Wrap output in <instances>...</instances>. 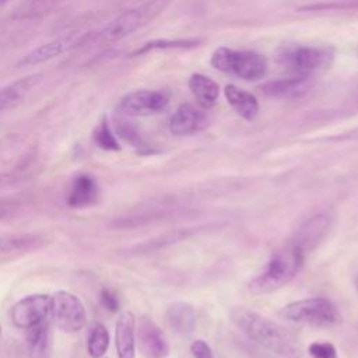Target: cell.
Here are the masks:
<instances>
[{
    "label": "cell",
    "mask_w": 358,
    "mask_h": 358,
    "mask_svg": "<svg viewBox=\"0 0 358 358\" xmlns=\"http://www.w3.org/2000/svg\"><path fill=\"white\" fill-rule=\"evenodd\" d=\"M229 316L234 324L260 347L282 358H302L299 340L281 324L245 306L232 308Z\"/></svg>",
    "instance_id": "obj_1"
},
{
    "label": "cell",
    "mask_w": 358,
    "mask_h": 358,
    "mask_svg": "<svg viewBox=\"0 0 358 358\" xmlns=\"http://www.w3.org/2000/svg\"><path fill=\"white\" fill-rule=\"evenodd\" d=\"M305 253L288 242L273 253L264 268L250 280L249 291L255 295L271 294L287 285L301 270Z\"/></svg>",
    "instance_id": "obj_2"
},
{
    "label": "cell",
    "mask_w": 358,
    "mask_h": 358,
    "mask_svg": "<svg viewBox=\"0 0 358 358\" xmlns=\"http://www.w3.org/2000/svg\"><path fill=\"white\" fill-rule=\"evenodd\" d=\"M168 1L169 0H148L123 11L101 28L92 31L91 43H113L131 35L158 17L165 10Z\"/></svg>",
    "instance_id": "obj_3"
},
{
    "label": "cell",
    "mask_w": 358,
    "mask_h": 358,
    "mask_svg": "<svg viewBox=\"0 0 358 358\" xmlns=\"http://www.w3.org/2000/svg\"><path fill=\"white\" fill-rule=\"evenodd\" d=\"M280 315L288 322L312 327H333L343 320L336 303L322 296L289 302L280 310Z\"/></svg>",
    "instance_id": "obj_4"
},
{
    "label": "cell",
    "mask_w": 358,
    "mask_h": 358,
    "mask_svg": "<svg viewBox=\"0 0 358 358\" xmlns=\"http://www.w3.org/2000/svg\"><path fill=\"white\" fill-rule=\"evenodd\" d=\"M211 66L218 71L235 76L246 81H256L266 76V59L252 50H236L227 46L217 48L210 60Z\"/></svg>",
    "instance_id": "obj_5"
},
{
    "label": "cell",
    "mask_w": 358,
    "mask_h": 358,
    "mask_svg": "<svg viewBox=\"0 0 358 358\" xmlns=\"http://www.w3.org/2000/svg\"><path fill=\"white\" fill-rule=\"evenodd\" d=\"M331 59L333 50L330 48L310 45H289L278 55V62L285 71L301 78H310L320 73L331 63Z\"/></svg>",
    "instance_id": "obj_6"
},
{
    "label": "cell",
    "mask_w": 358,
    "mask_h": 358,
    "mask_svg": "<svg viewBox=\"0 0 358 358\" xmlns=\"http://www.w3.org/2000/svg\"><path fill=\"white\" fill-rule=\"evenodd\" d=\"M56 327L64 333H77L87 323V312L81 299L69 292L57 291L50 296V312Z\"/></svg>",
    "instance_id": "obj_7"
},
{
    "label": "cell",
    "mask_w": 358,
    "mask_h": 358,
    "mask_svg": "<svg viewBox=\"0 0 358 358\" xmlns=\"http://www.w3.org/2000/svg\"><path fill=\"white\" fill-rule=\"evenodd\" d=\"M169 92L164 90H137L126 94L117 105L126 116H150L159 113L169 103Z\"/></svg>",
    "instance_id": "obj_8"
},
{
    "label": "cell",
    "mask_w": 358,
    "mask_h": 358,
    "mask_svg": "<svg viewBox=\"0 0 358 358\" xmlns=\"http://www.w3.org/2000/svg\"><path fill=\"white\" fill-rule=\"evenodd\" d=\"M92 41V31L88 32H70L67 35L59 36L56 39H52L46 43L39 45L38 48L28 52L22 59L21 64L24 66H32L39 64L42 62L50 60L67 50H71L74 48L91 43Z\"/></svg>",
    "instance_id": "obj_9"
},
{
    "label": "cell",
    "mask_w": 358,
    "mask_h": 358,
    "mask_svg": "<svg viewBox=\"0 0 358 358\" xmlns=\"http://www.w3.org/2000/svg\"><path fill=\"white\" fill-rule=\"evenodd\" d=\"M50 312V296L46 294L27 295L11 308V322L20 329H31L48 317Z\"/></svg>",
    "instance_id": "obj_10"
},
{
    "label": "cell",
    "mask_w": 358,
    "mask_h": 358,
    "mask_svg": "<svg viewBox=\"0 0 358 358\" xmlns=\"http://www.w3.org/2000/svg\"><path fill=\"white\" fill-rule=\"evenodd\" d=\"M331 228V215L329 213H317L309 217L294 234L291 243L301 249L305 255L312 252L329 234Z\"/></svg>",
    "instance_id": "obj_11"
},
{
    "label": "cell",
    "mask_w": 358,
    "mask_h": 358,
    "mask_svg": "<svg viewBox=\"0 0 358 358\" xmlns=\"http://www.w3.org/2000/svg\"><path fill=\"white\" fill-rule=\"evenodd\" d=\"M136 341L145 358H165L169 354V345L162 330L148 316L140 317L136 327Z\"/></svg>",
    "instance_id": "obj_12"
},
{
    "label": "cell",
    "mask_w": 358,
    "mask_h": 358,
    "mask_svg": "<svg viewBox=\"0 0 358 358\" xmlns=\"http://www.w3.org/2000/svg\"><path fill=\"white\" fill-rule=\"evenodd\" d=\"M207 124V115L190 103L180 105L169 119V130L175 136L194 134L206 129Z\"/></svg>",
    "instance_id": "obj_13"
},
{
    "label": "cell",
    "mask_w": 358,
    "mask_h": 358,
    "mask_svg": "<svg viewBox=\"0 0 358 358\" xmlns=\"http://www.w3.org/2000/svg\"><path fill=\"white\" fill-rule=\"evenodd\" d=\"M115 345L119 358H136V319L133 313L123 312L115 327Z\"/></svg>",
    "instance_id": "obj_14"
},
{
    "label": "cell",
    "mask_w": 358,
    "mask_h": 358,
    "mask_svg": "<svg viewBox=\"0 0 358 358\" xmlns=\"http://www.w3.org/2000/svg\"><path fill=\"white\" fill-rule=\"evenodd\" d=\"M99 196V187L95 179L90 175L77 176L67 194V204L71 208H84L92 206Z\"/></svg>",
    "instance_id": "obj_15"
},
{
    "label": "cell",
    "mask_w": 358,
    "mask_h": 358,
    "mask_svg": "<svg viewBox=\"0 0 358 358\" xmlns=\"http://www.w3.org/2000/svg\"><path fill=\"white\" fill-rule=\"evenodd\" d=\"M41 81V74L27 76L0 88V112L17 106L25 99L31 90Z\"/></svg>",
    "instance_id": "obj_16"
},
{
    "label": "cell",
    "mask_w": 358,
    "mask_h": 358,
    "mask_svg": "<svg viewBox=\"0 0 358 358\" xmlns=\"http://www.w3.org/2000/svg\"><path fill=\"white\" fill-rule=\"evenodd\" d=\"M224 95L229 106L245 120H253L259 112V102L250 92L229 84L224 90Z\"/></svg>",
    "instance_id": "obj_17"
},
{
    "label": "cell",
    "mask_w": 358,
    "mask_h": 358,
    "mask_svg": "<svg viewBox=\"0 0 358 358\" xmlns=\"http://www.w3.org/2000/svg\"><path fill=\"white\" fill-rule=\"evenodd\" d=\"M169 326L180 336H190L196 329V310L187 302H175L166 310Z\"/></svg>",
    "instance_id": "obj_18"
},
{
    "label": "cell",
    "mask_w": 358,
    "mask_h": 358,
    "mask_svg": "<svg viewBox=\"0 0 358 358\" xmlns=\"http://www.w3.org/2000/svg\"><path fill=\"white\" fill-rule=\"evenodd\" d=\"M187 85L192 94L194 95L196 101L199 102V105H201L203 108H211L217 102L220 87L213 78L204 74L196 73L190 76Z\"/></svg>",
    "instance_id": "obj_19"
},
{
    "label": "cell",
    "mask_w": 358,
    "mask_h": 358,
    "mask_svg": "<svg viewBox=\"0 0 358 358\" xmlns=\"http://www.w3.org/2000/svg\"><path fill=\"white\" fill-rule=\"evenodd\" d=\"M308 80L309 78H301V77L291 76L288 78L270 81L263 87V90L267 95H271V96H281V98L294 96L306 88Z\"/></svg>",
    "instance_id": "obj_20"
},
{
    "label": "cell",
    "mask_w": 358,
    "mask_h": 358,
    "mask_svg": "<svg viewBox=\"0 0 358 358\" xmlns=\"http://www.w3.org/2000/svg\"><path fill=\"white\" fill-rule=\"evenodd\" d=\"M109 347V333L102 323H94L88 333L87 351L91 358H101Z\"/></svg>",
    "instance_id": "obj_21"
},
{
    "label": "cell",
    "mask_w": 358,
    "mask_h": 358,
    "mask_svg": "<svg viewBox=\"0 0 358 358\" xmlns=\"http://www.w3.org/2000/svg\"><path fill=\"white\" fill-rule=\"evenodd\" d=\"M199 41L196 39H175V41H168V39H159V41H152L144 43L141 48H138L133 55H144L151 50H159V49H189L197 46Z\"/></svg>",
    "instance_id": "obj_22"
},
{
    "label": "cell",
    "mask_w": 358,
    "mask_h": 358,
    "mask_svg": "<svg viewBox=\"0 0 358 358\" xmlns=\"http://www.w3.org/2000/svg\"><path fill=\"white\" fill-rule=\"evenodd\" d=\"M94 143L105 151H119L120 150V145H119L110 126L108 124V122L105 119L98 124V127L94 131Z\"/></svg>",
    "instance_id": "obj_23"
},
{
    "label": "cell",
    "mask_w": 358,
    "mask_h": 358,
    "mask_svg": "<svg viewBox=\"0 0 358 358\" xmlns=\"http://www.w3.org/2000/svg\"><path fill=\"white\" fill-rule=\"evenodd\" d=\"M48 341V326L45 322L28 329V343L32 350L41 351L45 348Z\"/></svg>",
    "instance_id": "obj_24"
},
{
    "label": "cell",
    "mask_w": 358,
    "mask_h": 358,
    "mask_svg": "<svg viewBox=\"0 0 358 358\" xmlns=\"http://www.w3.org/2000/svg\"><path fill=\"white\" fill-rule=\"evenodd\" d=\"M116 130L119 133V136L127 141L129 144L134 145V147H138V148H144L145 144L140 136V133L137 131V129L134 126H131L130 123L127 122H117L116 124Z\"/></svg>",
    "instance_id": "obj_25"
},
{
    "label": "cell",
    "mask_w": 358,
    "mask_h": 358,
    "mask_svg": "<svg viewBox=\"0 0 358 358\" xmlns=\"http://www.w3.org/2000/svg\"><path fill=\"white\" fill-rule=\"evenodd\" d=\"M308 354L310 358H338L337 350L331 343L315 341L308 347Z\"/></svg>",
    "instance_id": "obj_26"
},
{
    "label": "cell",
    "mask_w": 358,
    "mask_h": 358,
    "mask_svg": "<svg viewBox=\"0 0 358 358\" xmlns=\"http://www.w3.org/2000/svg\"><path fill=\"white\" fill-rule=\"evenodd\" d=\"M99 299L102 306L109 312H116L119 309V301L117 296L108 288H103L99 294Z\"/></svg>",
    "instance_id": "obj_27"
},
{
    "label": "cell",
    "mask_w": 358,
    "mask_h": 358,
    "mask_svg": "<svg viewBox=\"0 0 358 358\" xmlns=\"http://www.w3.org/2000/svg\"><path fill=\"white\" fill-rule=\"evenodd\" d=\"M190 351L194 358H214L210 345L204 340H196L190 345Z\"/></svg>",
    "instance_id": "obj_28"
},
{
    "label": "cell",
    "mask_w": 358,
    "mask_h": 358,
    "mask_svg": "<svg viewBox=\"0 0 358 358\" xmlns=\"http://www.w3.org/2000/svg\"><path fill=\"white\" fill-rule=\"evenodd\" d=\"M354 282H355V288H357V291H358V274L355 275V278H354Z\"/></svg>",
    "instance_id": "obj_29"
},
{
    "label": "cell",
    "mask_w": 358,
    "mask_h": 358,
    "mask_svg": "<svg viewBox=\"0 0 358 358\" xmlns=\"http://www.w3.org/2000/svg\"><path fill=\"white\" fill-rule=\"evenodd\" d=\"M0 217H3V213H1V211H0Z\"/></svg>",
    "instance_id": "obj_30"
},
{
    "label": "cell",
    "mask_w": 358,
    "mask_h": 358,
    "mask_svg": "<svg viewBox=\"0 0 358 358\" xmlns=\"http://www.w3.org/2000/svg\"><path fill=\"white\" fill-rule=\"evenodd\" d=\"M357 333H358V327H357Z\"/></svg>",
    "instance_id": "obj_31"
},
{
    "label": "cell",
    "mask_w": 358,
    "mask_h": 358,
    "mask_svg": "<svg viewBox=\"0 0 358 358\" xmlns=\"http://www.w3.org/2000/svg\"><path fill=\"white\" fill-rule=\"evenodd\" d=\"M0 331H1V327H0Z\"/></svg>",
    "instance_id": "obj_32"
}]
</instances>
